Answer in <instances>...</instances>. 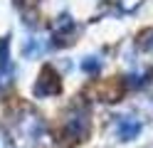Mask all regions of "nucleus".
Instances as JSON below:
<instances>
[{"instance_id":"f03ea898","label":"nucleus","mask_w":153,"mask_h":148,"mask_svg":"<svg viewBox=\"0 0 153 148\" xmlns=\"http://www.w3.org/2000/svg\"><path fill=\"white\" fill-rule=\"evenodd\" d=\"M67 131H69L74 138L87 136V131H89V118H87V114H74L69 121H67Z\"/></svg>"},{"instance_id":"39448f33","label":"nucleus","mask_w":153,"mask_h":148,"mask_svg":"<svg viewBox=\"0 0 153 148\" xmlns=\"http://www.w3.org/2000/svg\"><path fill=\"white\" fill-rule=\"evenodd\" d=\"M7 64V37L0 39V69Z\"/></svg>"},{"instance_id":"20e7f679","label":"nucleus","mask_w":153,"mask_h":148,"mask_svg":"<svg viewBox=\"0 0 153 148\" xmlns=\"http://www.w3.org/2000/svg\"><path fill=\"white\" fill-rule=\"evenodd\" d=\"M99 67H101V62H99L97 57H87V59L82 62V69H84V72H89V74L99 72Z\"/></svg>"},{"instance_id":"f257e3e1","label":"nucleus","mask_w":153,"mask_h":148,"mask_svg":"<svg viewBox=\"0 0 153 148\" xmlns=\"http://www.w3.org/2000/svg\"><path fill=\"white\" fill-rule=\"evenodd\" d=\"M62 91V82H59V74L54 72L52 67H42L40 79L35 84V94L37 96H54Z\"/></svg>"},{"instance_id":"7ed1b4c3","label":"nucleus","mask_w":153,"mask_h":148,"mask_svg":"<svg viewBox=\"0 0 153 148\" xmlns=\"http://www.w3.org/2000/svg\"><path fill=\"white\" fill-rule=\"evenodd\" d=\"M138 133H141V123L136 121V118H121V123H119V138L131 141V138H136Z\"/></svg>"}]
</instances>
